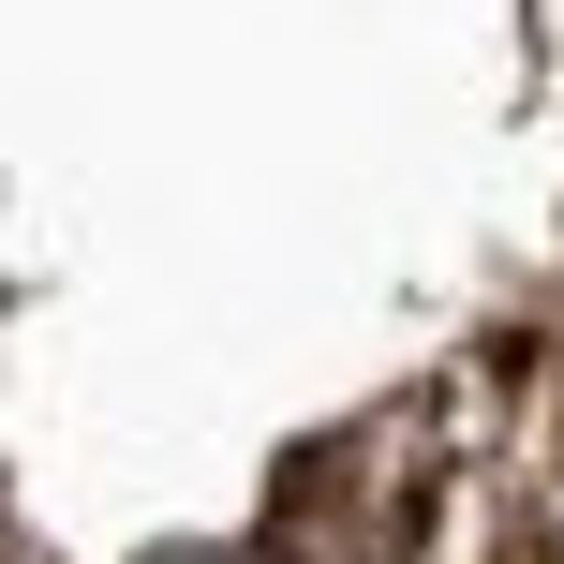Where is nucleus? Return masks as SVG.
Here are the masks:
<instances>
[{"label": "nucleus", "mask_w": 564, "mask_h": 564, "mask_svg": "<svg viewBox=\"0 0 564 564\" xmlns=\"http://www.w3.org/2000/svg\"><path fill=\"white\" fill-rule=\"evenodd\" d=\"M178 564H238V550H178Z\"/></svg>", "instance_id": "nucleus-1"}]
</instances>
